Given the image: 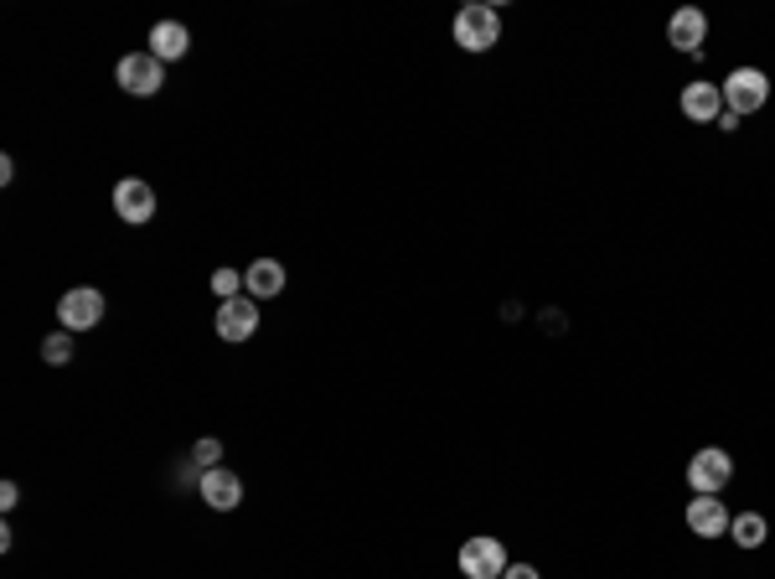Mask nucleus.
I'll use <instances>...</instances> for the list:
<instances>
[{"mask_svg":"<svg viewBox=\"0 0 775 579\" xmlns=\"http://www.w3.org/2000/svg\"><path fill=\"white\" fill-rule=\"evenodd\" d=\"M455 47L461 52H492L496 42H502V11L496 6H486V0H471V6H461L455 11Z\"/></svg>","mask_w":775,"mask_h":579,"instance_id":"1","label":"nucleus"},{"mask_svg":"<svg viewBox=\"0 0 775 579\" xmlns=\"http://www.w3.org/2000/svg\"><path fill=\"white\" fill-rule=\"evenodd\" d=\"M718 93H724V109L729 114H761L765 104H771V78L761 73V68H734L724 83H718Z\"/></svg>","mask_w":775,"mask_h":579,"instance_id":"2","label":"nucleus"},{"mask_svg":"<svg viewBox=\"0 0 775 579\" xmlns=\"http://www.w3.org/2000/svg\"><path fill=\"white\" fill-rule=\"evenodd\" d=\"M455 565H461L465 579H502L507 575V543L492 533H476V538H465L461 553H455Z\"/></svg>","mask_w":775,"mask_h":579,"instance_id":"3","label":"nucleus"},{"mask_svg":"<svg viewBox=\"0 0 775 579\" xmlns=\"http://www.w3.org/2000/svg\"><path fill=\"white\" fill-rule=\"evenodd\" d=\"M734 481V456L724 446H703L693 461H687V491L693 497H718V491Z\"/></svg>","mask_w":775,"mask_h":579,"instance_id":"4","label":"nucleus"},{"mask_svg":"<svg viewBox=\"0 0 775 579\" xmlns=\"http://www.w3.org/2000/svg\"><path fill=\"white\" fill-rule=\"evenodd\" d=\"M104 290H93V284H73V290H62L58 300V327L62 331H93L99 321H104Z\"/></svg>","mask_w":775,"mask_h":579,"instance_id":"5","label":"nucleus"},{"mask_svg":"<svg viewBox=\"0 0 775 579\" xmlns=\"http://www.w3.org/2000/svg\"><path fill=\"white\" fill-rule=\"evenodd\" d=\"M114 78H120V89L134 93V99H150V93H161L165 83V68L155 52H124L120 68H114Z\"/></svg>","mask_w":775,"mask_h":579,"instance_id":"6","label":"nucleus"},{"mask_svg":"<svg viewBox=\"0 0 775 579\" xmlns=\"http://www.w3.org/2000/svg\"><path fill=\"white\" fill-rule=\"evenodd\" d=\"M114 212H120L124 223H150L155 218V187L150 181H140V177H124V181H114Z\"/></svg>","mask_w":775,"mask_h":579,"instance_id":"7","label":"nucleus"},{"mask_svg":"<svg viewBox=\"0 0 775 579\" xmlns=\"http://www.w3.org/2000/svg\"><path fill=\"white\" fill-rule=\"evenodd\" d=\"M734 512L724 507V497H693L687 502V533L693 538H729Z\"/></svg>","mask_w":775,"mask_h":579,"instance_id":"8","label":"nucleus"},{"mask_svg":"<svg viewBox=\"0 0 775 579\" xmlns=\"http://www.w3.org/2000/svg\"><path fill=\"white\" fill-rule=\"evenodd\" d=\"M259 331V300L254 296H239V300H223L218 306V337L223 342H249Z\"/></svg>","mask_w":775,"mask_h":579,"instance_id":"9","label":"nucleus"},{"mask_svg":"<svg viewBox=\"0 0 775 579\" xmlns=\"http://www.w3.org/2000/svg\"><path fill=\"white\" fill-rule=\"evenodd\" d=\"M197 497H202L212 512H233V507L243 502L239 471H228V466H218V471H202V481H197Z\"/></svg>","mask_w":775,"mask_h":579,"instance_id":"10","label":"nucleus"},{"mask_svg":"<svg viewBox=\"0 0 775 579\" xmlns=\"http://www.w3.org/2000/svg\"><path fill=\"white\" fill-rule=\"evenodd\" d=\"M677 109H683L693 124H718V114H724V93H718V83H708V78H693L683 89V99H677Z\"/></svg>","mask_w":775,"mask_h":579,"instance_id":"11","label":"nucleus"},{"mask_svg":"<svg viewBox=\"0 0 775 579\" xmlns=\"http://www.w3.org/2000/svg\"><path fill=\"white\" fill-rule=\"evenodd\" d=\"M667 42L677 47V52H693V58H698L703 42H708V16H703L698 6H683V11H672Z\"/></svg>","mask_w":775,"mask_h":579,"instance_id":"12","label":"nucleus"},{"mask_svg":"<svg viewBox=\"0 0 775 579\" xmlns=\"http://www.w3.org/2000/svg\"><path fill=\"white\" fill-rule=\"evenodd\" d=\"M243 290H249L254 300H280L284 264H280V259H254V264L243 269Z\"/></svg>","mask_w":775,"mask_h":579,"instance_id":"13","label":"nucleus"},{"mask_svg":"<svg viewBox=\"0 0 775 579\" xmlns=\"http://www.w3.org/2000/svg\"><path fill=\"white\" fill-rule=\"evenodd\" d=\"M187 47H192V31L181 27V21H155V27H150V47H145V52H155L161 62L187 58Z\"/></svg>","mask_w":775,"mask_h":579,"instance_id":"14","label":"nucleus"},{"mask_svg":"<svg viewBox=\"0 0 775 579\" xmlns=\"http://www.w3.org/2000/svg\"><path fill=\"white\" fill-rule=\"evenodd\" d=\"M729 538H734V549L755 553V549L765 543V538H771V522H765V512H734Z\"/></svg>","mask_w":775,"mask_h":579,"instance_id":"15","label":"nucleus"},{"mask_svg":"<svg viewBox=\"0 0 775 579\" xmlns=\"http://www.w3.org/2000/svg\"><path fill=\"white\" fill-rule=\"evenodd\" d=\"M42 362H52V368L73 362V331H52V337L42 342Z\"/></svg>","mask_w":775,"mask_h":579,"instance_id":"16","label":"nucleus"},{"mask_svg":"<svg viewBox=\"0 0 775 579\" xmlns=\"http://www.w3.org/2000/svg\"><path fill=\"white\" fill-rule=\"evenodd\" d=\"M218 461H223V440H212V435H208V440H197V446H192V466H197V471H218Z\"/></svg>","mask_w":775,"mask_h":579,"instance_id":"17","label":"nucleus"},{"mask_svg":"<svg viewBox=\"0 0 775 579\" xmlns=\"http://www.w3.org/2000/svg\"><path fill=\"white\" fill-rule=\"evenodd\" d=\"M212 290H218V300H239V290H243L239 269H218V274H212Z\"/></svg>","mask_w":775,"mask_h":579,"instance_id":"18","label":"nucleus"},{"mask_svg":"<svg viewBox=\"0 0 775 579\" xmlns=\"http://www.w3.org/2000/svg\"><path fill=\"white\" fill-rule=\"evenodd\" d=\"M16 502H21V491H16V481H0V507H6V512H11Z\"/></svg>","mask_w":775,"mask_h":579,"instance_id":"19","label":"nucleus"},{"mask_svg":"<svg viewBox=\"0 0 775 579\" xmlns=\"http://www.w3.org/2000/svg\"><path fill=\"white\" fill-rule=\"evenodd\" d=\"M502 579H543V575H537L533 565H507V575H502Z\"/></svg>","mask_w":775,"mask_h":579,"instance_id":"20","label":"nucleus"}]
</instances>
